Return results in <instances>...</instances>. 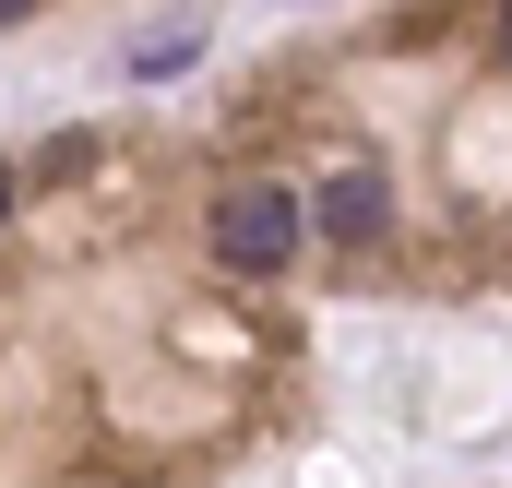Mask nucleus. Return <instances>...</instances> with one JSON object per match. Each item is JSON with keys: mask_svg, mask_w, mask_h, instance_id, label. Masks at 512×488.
<instances>
[{"mask_svg": "<svg viewBox=\"0 0 512 488\" xmlns=\"http://www.w3.org/2000/svg\"><path fill=\"white\" fill-rule=\"evenodd\" d=\"M286 250H298V191L251 179V191L215 203V262H227V274H274Z\"/></svg>", "mask_w": 512, "mask_h": 488, "instance_id": "nucleus-1", "label": "nucleus"}, {"mask_svg": "<svg viewBox=\"0 0 512 488\" xmlns=\"http://www.w3.org/2000/svg\"><path fill=\"white\" fill-rule=\"evenodd\" d=\"M310 227H322L334 250H370V239L393 227V179H382V167H334L322 203H310Z\"/></svg>", "mask_w": 512, "mask_h": 488, "instance_id": "nucleus-2", "label": "nucleus"}, {"mask_svg": "<svg viewBox=\"0 0 512 488\" xmlns=\"http://www.w3.org/2000/svg\"><path fill=\"white\" fill-rule=\"evenodd\" d=\"M191 48H203V24H155V36H143V48H131V72H179V60H191Z\"/></svg>", "mask_w": 512, "mask_h": 488, "instance_id": "nucleus-3", "label": "nucleus"}, {"mask_svg": "<svg viewBox=\"0 0 512 488\" xmlns=\"http://www.w3.org/2000/svg\"><path fill=\"white\" fill-rule=\"evenodd\" d=\"M12 191H24V179H12V167H0V215H12Z\"/></svg>", "mask_w": 512, "mask_h": 488, "instance_id": "nucleus-4", "label": "nucleus"}, {"mask_svg": "<svg viewBox=\"0 0 512 488\" xmlns=\"http://www.w3.org/2000/svg\"><path fill=\"white\" fill-rule=\"evenodd\" d=\"M501 60H512V0H501Z\"/></svg>", "mask_w": 512, "mask_h": 488, "instance_id": "nucleus-5", "label": "nucleus"}, {"mask_svg": "<svg viewBox=\"0 0 512 488\" xmlns=\"http://www.w3.org/2000/svg\"><path fill=\"white\" fill-rule=\"evenodd\" d=\"M12 12H24V0H0V24H12Z\"/></svg>", "mask_w": 512, "mask_h": 488, "instance_id": "nucleus-6", "label": "nucleus"}]
</instances>
